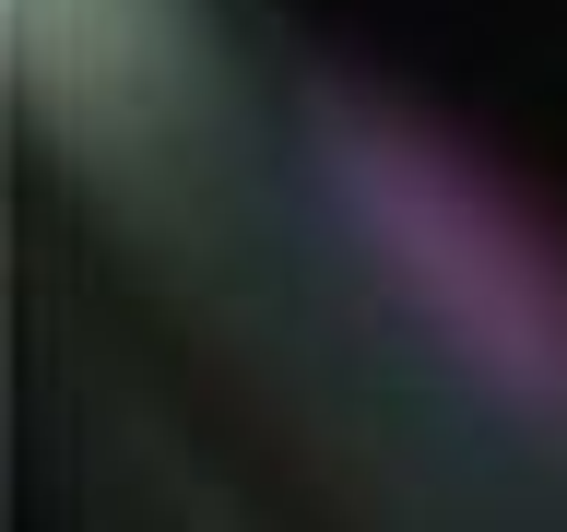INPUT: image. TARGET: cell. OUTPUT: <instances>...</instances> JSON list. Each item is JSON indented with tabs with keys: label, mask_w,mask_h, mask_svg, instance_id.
Returning <instances> with one entry per match:
<instances>
[]
</instances>
